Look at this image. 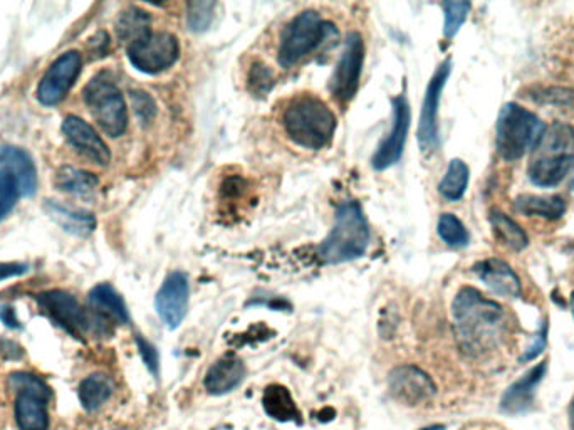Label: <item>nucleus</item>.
<instances>
[{"mask_svg":"<svg viewBox=\"0 0 574 430\" xmlns=\"http://www.w3.org/2000/svg\"><path fill=\"white\" fill-rule=\"evenodd\" d=\"M548 370V362L539 363L531 368L524 377L519 378L516 383L506 390L502 397L501 407L507 414H522L533 407L534 392L539 382L543 380L544 373Z\"/></svg>","mask_w":574,"mask_h":430,"instance_id":"obj_19","label":"nucleus"},{"mask_svg":"<svg viewBox=\"0 0 574 430\" xmlns=\"http://www.w3.org/2000/svg\"><path fill=\"white\" fill-rule=\"evenodd\" d=\"M455 336L469 357H482L499 347L506 333V313L475 288H462L452 305Z\"/></svg>","mask_w":574,"mask_h":430,"instance_id":"obj_1","label":"nucleus"},{"mask_svg":"<svg viewBox=\"0 0 574 430\" xmlns=\"http://www.w3.org/2000/svg\"><path fill=\"white\" fill-rule=\"evenodd\" d=\"M569 422H571V429L574 430V399L571 402V407H569Z\"/></svg>","mask_w":574,"mask_h":430,"instance_id":"obj_42","label":"nucleus"},{"mask_svg":"<svg viewBox=\"0 0 574 430\" xmlns=\"http://www.w3.org/2000/svg\"><path fill=\"white\" fill-rule=\"evenodd\" d=\"M469 11V2H445L444 36L447 37V39H452V37L459 32L465 19L469 16Z\"/></svg>","mask_w":574,"mask_h":430,"instance_id":"obj_36","label":"nucleus"},{"mask_svg":"<svg viewBox=\"0 0 574 430\" xmlns=\"http://www.w3.org/2000/svg\"><path fill=\"white\" fill-rule=\"evenodd\" d=\"M491 224L499 239H501L507 247H511L514 251H522L524 247L528 246V236L526 232L522 231L521 226H517L516 222L512 221L511 217L502 214L499 210H492Z\"/></svg>","mask_w":574,"mask_h":430,"instance_id":"obj_30","label":"nucleus"},{"mask_svg":"<svg viewBox=\"0 0 574 430\" xmlns=\"http://www.w3.org/2000/svg\"><path fill=\"white\" fill-rule=\"evenodd\" d=\"M81 73V56L68 51L54 61L42 76L37 88V100L44 106H56L68 96Z\"/></svg>","mask_w":574,"mask_h":430,"instance_id":"obj_12","label":"nucleus"},{"mask_svg":"<svg viewBox=\"0 0 574 430\" xmlns=\"http://www.w3.org/2000/svg\"><path fill=\"white\" fill-rule=\"evenodd\" d=\"M363 63H365V41L358 32H350L346 37L343 54L329 81V91L340 103H348L355 98Z\"/></svg>","mask_w":574,"mask_h":430,"instance_id":"obj_10","label":"nucleus"},{"mask_svg":"<svg viewBox=\"0 0 574 430\" xmlns=\"http://www.w3.org/2000/svg\"><path fill=\"white\" fill-rule=\"evenodd\" d=\"M130 96L133 110H135L138 120L143 125H150L155 115H157V106H155L152 96L145 93V91H131Z\"/></svg>","mask_w":574,"mask_h":430,"instance_id":"obj_37","label":"nucleus"},{"mask_svg":"<svg viewBox=\"0 0 574 430\" xmlns=\"http://www.w3.org/2000/svg\"><path fill=\"white\" fill-rule=\"evenodd\" d=\"M262 407L266 414L277 422H293L296 425H303V414L299 410L296 400L291 392L279 383L269 385L262 395Z\"/></svg>","mask_w":574,"mask_h":430,"instance_id":"obj_23","label":"nucleus"},{"mask_svg":"<svg viewBox=\"0 0 574 430\" xmlns=\"http://www.w3.org/2000/svg\"><path fill=\"white\" fill-rule=\"evenodd\" d=\"M573 170L574 155L534 157L529 165V179L539 187H554L561 184Z\"/></svg>","mask_w":574,"mask_h":430,"instance_id":"obj_22","label":"nucleus"},{"mask_svg":"<svg viewBox=\"0 0 574 430\" xmlns=\"http://www.w3.org/2000/svg\"><path fill=\"white\" fill-rule=\"evenodd\" d=\"M44 210L56 224L63 227L64 231L73 236L86 237L94 231L96 219L91 212L73 209L69 205L61 204L58 200H46Z\"/></svg>","mask_w":574,"mask_h":430,"instance_id":"obj_21","label":"nucleus"},{"mask_svg":"<svg viewBox=\"0 0 574 430\" xmlns=\"http://www.w3.org/2000/svg\"><path fill=\"white\" fill-rule=\"evenodd\" d=\"M64 138L74 148V152L91 163L105 167L111 160L110 148L94 128L79 116L69 115L63 121Z\"/></svg>","mask_w":574,"mask_h":430,"instance_id":"obj_16","label":"nucleus"},{"mask_svg":"<svg viewBox=\"0 0 574 430\" xmlns=\"http://www.w3.org/2000/svg\"><path fill=\"white\" fill-rule=\"evenodd\" d=\"M437 232H439L440 239H442L447 246L460 249V247H465L469 244V232H467L464 224H462L454 214L440 215Z\"/></svg>","mask_w":574,"mask_h":430,"instance_id":"obj_33","label":"nucleus"},{"mask_svg":"<svg viewBox=\"0 0 574 430\" xmlns=\"http://www.w3.org/2000/svg\"><path fill=\"white\" fill-rule=\"evenodd\" d=\"M98 179L81 168L63 167L56 175V187L64 194L89 197L98 189Z\"/></svg>","mask_w":574,"mask_h":430,"instance_id":"obj_28","label":"nucleus"},{"mask_svg":"<svg viewBox=\"0 0 574 430\" xmlns=\"http://www.w3.org/2000/svg\"><path fill=\"white\" fill-rule=\"evenodd\" d=\"M9 389L16 394L36 395L39 399L46 400L47 404L53 400V390L41 377L34 373L14 372L7 378Z\"/></svg>","mask_w":574,"mask_h":430,"instance_id":"obj_32","label":"nucleus"},{"mask_svg":"<svg viewBox=\"0 0 574 430\" xmlns=\"http://www.w3.org/2000/svg\"><path fill=\"white\" fill-rule=\"evenodd\" d=\"M274 84H276V79L266 64H252L249 79H247V86H249L252 95L267 96L269 91L274 88Z\"/></svg>","mask_w":574,"mask_h":430,"instance_id":"obj_35","label":"nucleus"},{"mask_svg":"<svg viewBox=\"0 0 574 430\" xmlns=\"http://www.w3.org/2000/svg\"><path fill=\"white\" fill-rule=\"evenodd\" d=\"M422 430H445L444 425H430V427H425Z\"/></svg>","mask_w":574,"mask_h":430,"instance_id":"obj_43","label":"nucleus"},{"mask_svg":"<svg viewBox=\"0 0 574 430\" xmlns=\"http://www.w3.org/2000/svg\"><path fill=\"white\" fill-rule=\"evenodd\" d=\"M370 246V224L358 202H345L334 217L333 229L318 247L323 264L350 263L365 256Z\"/></svg>","mask_w":574,"mask_h":430,"instance_id":"obj_3","label":"nucleus"},{"mask_svg":"<svg viewBox=\"0 0 574 430\" xmlns=\"http://www.w3.org/2000/svg\"><path fill=\"white\" fill-rule=\"evenodd\" d=\"M571 311H573V316H574V293L571 294Z\"/></svg>","mask_w":574,"mask_h":430,"instance_id":"obj_44","label":"nucleus"},{"mask_svg":"<svg viewBox=\"0 0 574 430\" xmlns=\"http://www.w3.org/2000/svg\"><path fill=\"white\" fill-rule=\"evenodd\" d=\"M410 103L405 95L393 98V125L388 137L380 143L375 155L371 158V165L375 170H388L402 158L407 145L408 130H410Z\"/></svg>","mask_w":574,"mask_h":430,"instance_id":"obj_13","label":"nucleus"},{"mask_svg":"<svg viewBox=\"0 0 574 430\" xmlns=\"http://www.w3.org/2000/svg\"><path fill=\"white\" fill-rule=\"evenodd\" d=\"M452 71V61L445 59L435 71L427 86V93L423 98L420 123H418V145L425 155L435 152L439 148V105L447 79Z\"/></svg>","mask_w":574,"mask_h":430,"instance_id":"obj_11","label":"nucleus"},{"mask_svg":"<svg viewBox=\"0 0 574 430\" xmlns=\"http://www.w3.org/2000/svg\"><path fill=\"white\" fill-rule=\"evenodd\" d=\"M544 347H546V325H543V330L536 336L533 347L528 348V352L522 360H533V358L538 357L539 353L543 352Z\"/></svg>","mask_w":574,"mask_h":430,"instance_id":"obj_40","label":"nucleus"},{"mask_svg":"<svg viewBox=\"0 0 574 430\" xmlns=\"http://www.w3.org/2000/svg\"><path fill=\"white\" fill-rule=\"evenodd\" d=\"M514 205H516L517 212L521 214L529 215V217L538 215L549 221H558L566 212V202L559 195H546V197L544 195H521L517 197Z\"/></svg>","mask_w":574,"mask_h":430,"instance_id":"obj_26","label":"nucleus"},{"mask_svg":"<svg viewBox=\"0 0 574 430\" xmlns=\"http://www.w3.org/2000/svg\"><path fill=\"white\" fill-rule=\"evenodd\" d=\"M188 301H190V284L187 276L180 271L168 274L155 296V310L163 325L170 330H177L187 316Z\"/></svg>","mask_w":574,"mask_h":430,"instance_id":"obj_14","label":"nucleus"},{"mask_svg":"<svg viewBox=\"0 0 574 430\" xmlns=\"http://www.w3.org/2000/svg\"><path fill=\"white\" fill-rule=\"evenodd\" d=\"M37 192L36 165L22 148L0 147V222L6 221L17 200Z\"/></svg>","mask_w":574,"mask_h":430,"instance_id":"obj_6","label":"nucleus"},{"mask_svg":"<svg viewBox=\"0 0 574 430\" xmlns=\"http://www.w3.org/2000/svg\"><path fill=\"white\" fill-rule=\"evenodd\" d=\"M84 103L94 121L111 138L126 132L128 111L120 88L106 73L96 74L83 90Z\"/></svg>","mask_w":574,"mask_h":430,"instance_id":"obj_7","label":"nucleus"},{"mask_svg":"<svg viewBox=\"0 0 574 430\" xmlns=\"http://www.w3.org/2000/svg\"><path fill=\"white\" fill-rule=\"evenodd\" d=\"M37 306L42 315L53 321L54 325L66 331L76 340H84V336L108 335L110 326L101 321L91 310H84L73 294L53 289L46 293L36 294Z\"/></svg>","mask_w":574,"mask_h":430,"instance_id":"obj_5","label":"nucleus"},{"mask_svg":"<svg viewBox=\"0 0 574 430\" xmlns=\"http://www.w3.org/2000/svg\"><path fill=\"white\" fill-rule=\"evenodd\" d=\"M534 152L536 157H559V155H573L574 130L571 126L561 121H556L551 126H546L543 137L539 140L538 147Z\"/></svg>","mask_w":574,"mask_h":430,"instance_id":"obj_25","label":"nucleus"},{"mask_svg":"<svg viewBox=\"0 0 574 430\" xmlns=\"http://www.w3.org/2000/svg\"><path fill=\"white\" fill-rule=\"evenodd\" d=\"M546 125L531 111L509 103L497 118V152L506 162H516L526 153L533 152L543 137Z\"/></svg>","mask_w":574,"mask_h":430,"instance_id":"obj_4","label":"nucleus"},{"mask_svg":"<svg viewBox=\"0 0 574 430\" xmlns=\"http://www.w3.org/2000/svg\"><path fill=\"white\" fill-rule=\"evenodd\" d=\"M469 185V167L459 158H454L447 168V174L440 182L439 192L447 200H460Z\"/></svg>","mask_w":574,"mask_h":430,"instance_id":"obj_31","label":"nucleus"},{"mask_svg":"<svg viewBox=\"0 0 574 430\" xmlns=\"http://www.w3.org/2000/svg\"><path fill=\"white\" fill-rule=\"evenodd\" d=\"M89 310L100 316L108 325H126L130 323V313L125 299L111 284L103 283L89 291Z\"/></svg>","mask_w":574,"mask_h":430,"instance_id":"obj_20","label":"nucleus"},{"mask_svg":"<svg viewBox=\"0 0 574 430\" xmlns=\"http://www.w3.org/2000/svg\"><path fill=\"white\" fill-rule=\"evenodd\" d=\"M29 271V266L24 263H0V283L7 279L19 278Z\"/></svg>","mask_w":574,"mask_h":430,"instance_id":"obj_39","label":"nucleus"},{"mask_svg":"<svg viewBox=\"0 0 574 430\" xmlns=\"http://www.w3.org/2000/svg\"><path fill=\"white\" fill-rule=\"evenodd\" d=\"M150 24L152 19L148 16V12L141 11L138 7H128L126 11L121 12L116 21V34L121 41L130 46L131 42L138 41L152 32Z\"/></svg>","mask_w":574,"mask_h":430,"instance_id":"obj_29","label":"nucleus"},{"mask_svg":"<svg viewBox=\"0 0 574 430\" xmlns=\"http://www.w3.org/2000/svg\"><path fill=\"white\" fill-rule=\"evenodd\" d=\"M329 32H336V29L333 24L323 21L318 12H301L282 31L277 61L284 69L293 68L304 56L319 48Z\"/></svg>","mask_w":574,"mask_h":430,"instance_id":"obj_8","label":"nucleus"},{"mask_svg":"<svg viewBox=\"0 0 574 430\" xmlns=\"http://www.w3.org/2000/svg\"><path fill=\"white\" fill-rule=\"evenodd\" d=\"M246 365L235 355H225L205 375V390L210 395H225L237 389L246 378Z\"/></svg>","mask_w":574,"mask_h":430,"instance_id":"obj_18","label":"nucleus"},{"mask_svg":"<svg viewBox=\"0 0 574 430\" xmlns=\"http://www.w3.org/2000/svg\"><path fill=\"white\" fill-rule=\"evenodd\" d=\"M113 382L105 373H94L84 378L78 389L79 402L83 405L84 410L94 412L101 409L103 405L111 399L113 395Z\"/></svg>","mask_w":574,"mask_h":430,"instance_id":"obj_27","label":"nucleus"},{"mask_svg":"<svg viewBox=\"0 0 574 430\" xmlns=\"http://www.w3.org/2000/svg\"><path fill=\"white\" fill-rule=\"evenodd\" d=\"M474 273L479 276L482 283L491 289L492 293L504 296V298H519L521 294V281L517 274L512 271L509 264L501 259L491 257L484 259L474 266Z\"/></svg>","mask_w":574,"mask_h":430,"instance_id":"obj_17","label":"nucleus"},{"mask_svg":"<svg viewBox=\"0 0 574 430\" xmlns=\"http://www.w3.org/2000/svg\"><path fill=\"white\" fill-rule=\"evenodd\" d=\"M388 389L393 399L410 407L428 402L437 394V387L430 375L413 365H402L392 370L388 377Z\"/></svg>","mask_w":574,"mask_h":430,"instance_id":"obj_15","label":"nucleus"},{"mask_svg":"<svg viewBox=\"0 0 574 430\" xmlns=\"http://www.w3.org/2000/svg\"><path fill=\"white\" fill-rule=\"evenodd\" d=\"M136 345H138V352H140L143 363L147 365L152 375L158 377V372H160V357H158L157 348L153 347L152 343H148L145 338H141L140 335L136 336Z\"/></svg>","mask_w":574,"mask_h":430,"instance_id":"obj_38","label":"nucleus"},{"mask_svg":"<svg viewBox=\"0 0 574 430\" xmlns=\"http://www.w3.org/2000/svg\"><path fill=\"white\" fill-rule=\"evenodd\" d=\"M336 125L338 121L331 108L313 95L296 96L282 111V126L287 137L308 150L328 147Z\"/></svg>","mask_w":574,"mask_h":430,"instance_id":"obj_2","label":"nucleus"},{"mask_svg":"<svg viewBox=\"0 0 574 430\" xmlns=\"http://www.w3.org/2000/svg\"><path fill=\"white\" fill-rule=\"evenodd\" d=\"M215 2H190L187 6V24L192 32L209 29L215 17Z\"/></svg>","mask_w":574,"mask_h":430,"instance_id":"obj_34","label":"nucleus"},{"mask_svg":"<svg viewBox=\"0 0 574 430\" xmlns=\"http://www.w3.org/2000/svg\"><path fill=\"white\" fill-rule=\"evenodd\" d=\"M131 66L140 73L160 74L172 68L180 58V44L170 32H150L126 48Z\"/></svg>","mask_w":574,"mask_h":430,"instance_id":"obj_9","label":"nucleus"},{"mask_svg":"<svg viewBox=\"0 0 574 430\" xmlns=\"http://www.w3.org/2000/svg\"><path fill=\"white\" fill-rule=\"evenodd\" d=\"M14 414L21 430H49L47 402L36 395L16 394Z\"/></svg>","mask_w":574,"mask_h":430,"instance_id":"obj_24","label":"nucleus"},{"mask_svg":"<svg viewBox=\"0 0 574 430\" xmlns=\"http://www.w3.org/2000/svg\"><path fill=\"white\" fill-rule=\"evenodd\" d=\"M0 321L7 326V328H14L19 330L21 323L17 320L16 311L12 306H0Z\"/></svg>","mask_w":574,"mask_h":430,"instance_id":"obj_41","label":"nucleus"}]
</instances>
